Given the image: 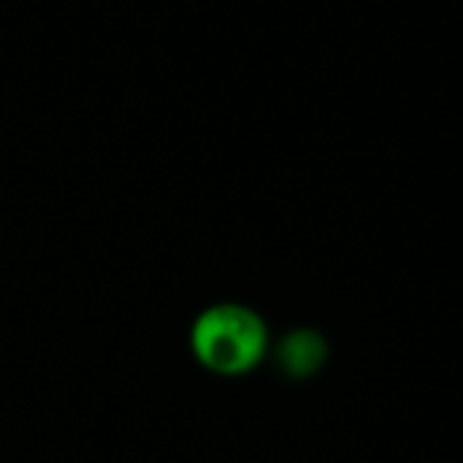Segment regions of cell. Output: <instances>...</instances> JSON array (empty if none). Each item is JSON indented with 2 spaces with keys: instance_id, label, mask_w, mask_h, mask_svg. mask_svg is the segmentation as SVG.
<instances>
[{
  "instance_id": "6da1fadb",
  "label": "cell",
  "mask_w": 463,
  "mask_h": 463,
  "mask_svg": "<svg viewBox=\"0 0 463 463\" xmlns=\"http://www.w3.org/2000/svg\"><path fill=\"white\" fill-rule=\"evenodd\" d=\"M193 355L214 374L236 377L258 366L269 347V331L258 312L241 304H214L198 315L190 331Z\"/></svg>"
},
{
  "instance_id": "7a4b0ae2",
  "label": "cell",
  "mask_w": 463,
  "mask_h": 463,
  "mask_svg": "<svg viewBox=\"0 0 463 463\" xmlns=\"http://www.w3.org/2000/svg\"><path fill=\"white\" fill-rule=\"evenodd\" d=\"M328 358V345L317 331L301 328V331H290L279 347H277V364L288 377L296 380H307L312 374L320 372V366Z\"/></svg>"
}]
</instances>
